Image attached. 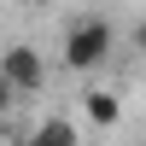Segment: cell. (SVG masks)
<instances>
[{
  "label": "cell",
  "mask_w": 146,
  "mask_h": 146,
  "mask_svg": "<svg viewBox=\"0 0 146 146\" xmlns=\"http://www.w3.org/2000/svg\"><path fill=\"white\" fill-rule=\"evenodd\" d=\"M12 100H18V88H12V82H6V70H0V117L12 111Z\"/></svg>",
  "instance_id": "5b68a950"
},
{
  "label": "cell",
  "mask_w": 146,
  "mask_h": 146,
  "mask_svg": "<svg viewBox=\"0 0 146 146\" xmlns=\"http://www.w3.org/2000/svg\"><path fill=\"white\" fill-rule=\"evenodd\" d=\"M29 146H76V129H70L64 117H47V123H35Z\"/></svg>",
  "instance_id": "277c9868"
},
{
  "label": "cell",
  "mask_w": 146,
  "mask_h": 146,
  "mask_svg": "<svg viewBox=\"0 0 146 146\" xmlns=\"http://www.w3.org/2000/svg\"><path fill=\"white\" fill-rule=\"evenodd\" d=\"M135 47H140V53H146V23H135Z\"/></svg>",
  "instance_id": "8992f818"
},
{
  "label": "cell",
  "mask_w": 146,
  "mask_h": 146,
  "mask_svg": "<svg viewBox=\"0 0 146 146\" xmlns=\"http://www.w3.org/2000/svg\"><path fill=\"white\" fill-rule=\"evenodd\" d=\"M0 70H6V82H12L18 94H29V88L47 82V64H41L35 47H6V53H0Z\"/></svg>",
  "instance_id": "7a4b0ae2"
},
{
  "label": "cell",
  "mask_w": 146,
  "mask_h": 146,
  "mask_svg": "<svg viewBox=\"0 0 146 146\" xmlns=\"http://www.w3.org/2000/svg\"><path fill=\"white\" fill-rule=\"evenodd\" d=\"M117 117H123V100H117V94H105V88H94V94H88V123L111 129Z\"/></svg>",
  "instance_id": "3957f363"
},
{
  "label": "cell",
  "mask_w": 146,
  "mask_h": 146,
  "mask_svg": "<svg viewBox=\"0 0 146 146\" xmlns=\"http://www.w3.org/2000/svg\"><path fill=\"white\" fill-rule=\"evenodd\" d=\"M105 58H111V23L105 18H82L64 35V64L70 70H100Z\"/></svg>",
  "instance_id": "6da1fadb"
}]
</instances>
